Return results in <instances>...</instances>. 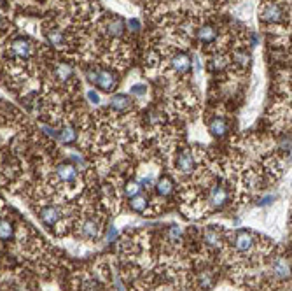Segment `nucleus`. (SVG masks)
Segmentation results:
<instances>
[{"label": "nucleus", "mask_w": 292, "mask_h": 291, "mask_svg": "<svg viewBox=\"0 0 292 291\" xmlns=\"http://www.w3.org/2000/svg\"><path fill=\"white\" fill-rule=\"evenodd\" d=\"M88 81L93 83L96 88H100L105 93H112L118 88L119 79L118 74L111 68H100V70H89L88 72Z\"/></svg>", "instance_id": "obj_1"}, {"label": "nucleus", "mask_w": 292, "mask_h": 291, "mask_svg": "<svg viewBox=\"0 0 292 291\" xmlns=\"http://www.w3.org/2000/svg\"><path fill=\"white\" fill-rule=\"evenodd\" d=\"M35 53V44L28 37H16L9 42V54L14 60H28Z\"/></svg>", "instance_id": "obj_2"}, {"label": "nucleus", "mask_w": 292, "mask_h": 291, "mask_svg": "<svg viewBox=\"0 0 292 291\" xmlns=\"http://www.w3.org/2000/svg\"><path fill=\"white\" fill-rule=\"evenodd\" d=\"M259 18L264 23H282L285 19V11L275 0H264L259 7Z\"/></svg>", "instance_id": "obj_3"}, {"label": "nucleus", "mask_w": 292, "mask_h": 291, "mask_svg": "<svg viewBox=\"0 0 292 291\" xmlns=\"http://www.w3.org/2000/svg\"><path fill=\"white\" fill-rule=\"evenodd\" d=\"M194 165H196V158H194V153H192L189 148L182 149V151L177 155L175 167H177V170L182 174V176H189V174L194 172Z\"/></svg>", "instance_id": "obj_4"}, {"label": "nucleus", "mask_w": 292, "mask_h": 291, "mask_svg": "<svg viewBox=\"0 0 292 291\" xmlns=\"http://www.w3.org/2000/svg\"><path fill=\"white\" fill-rule=\"evenodd\" d=\"M256 248V241H254V235L247 230H240L235 235V249L240 253H250Z\"/></svg>", "instance_id": "obj_5"}, {"label": "nucleus", "mask_w": 292, "mask_h": 291, "mask_svg": "<svg viewBox=\"0 0 292 291\" xmlns=\"http://www.w3.org/2000/svg\"><path fill=\"white\" fill-rule=\"evenodd\" d=\"M228 190L221 184H215L210 188V195H208V202L214 209H221L228 204Z\"/></svg>", "instance_id": "obj_6"}, {"label": "nucleus", "mask_w": 292, "mask_h": 291, "mask_svg": "<svg viewBox=\"0 0 292 291\" xmlns=\"http://www.w3.org/2000/svg\"><path fill=\"white\" fill-rule=\"evenodd\" d=\"M56 176L61 183L72 184V183H75V179H77V169H75L72 163H61V165L56 167Z\"/></svg>", "instance_id": "obj_7"}, {"label": "nucleus", "mask_w": 292, "mask_h": 291, "mask_svg": "<svg viewBox=\"0 0 292 291\" xmlns=\"http://www.w3.org/2000/svg\"><path fill=\"white\" fill-rule=\"evenodd\" d=\"M44 33H46V39L49 40L51 46L56 47V49H63L65 44H67L65 33L61 32L60 28H56V26H47V28L44 30Z\"/></svg>", "instance_id": "obj_8"}, {"label": "nucleus", "mask_w": 292, "mask_h": 291, "mask_svg": "<svg viewBox=\"0 0 292 291\" xmlns=\"http://www.w3.org/2000/svg\"><path fill=\"white\" fill-rule=\"evenodd\" d=\"M228 128H229L228 119L222 118V116H215V118H212L210 123H208V130H210V133L214 137H224Z\"/></svg>", "instance_id": "obj_9"}, {"label": "nucleus", "mask_w": 292, "mask_h": 291, "mask_svg": "<svg viewBox=\"0 0 292 291\" xmlns=\"http://www.w3.org/2000/svg\"><path fill=\"white\" fill-rule=\"evenodd\" d=\"M171 67H173V70L178 72V74H187L189 68H191V58H189V54L177 53L171 58Z\"/></svg>", "instance_id": "obj_10"}, {"label": "nucleus", "mask_w": 292, "mask_h": 291, "mask_svg": "<svg viewBox=\"0 0 292 291\" xmlns=\"http://www.w3.org/2000/svg\"><path fill=\"white\" fill-rule=\"evenodd\" d=\"M196 35H198V39H200L201 44H212L215 39H217L219 30L215 28V25H210V23H207V25H203L200 30H198Z\"/></svg>", "instance_id": "obj_11"}, {"label": "nucleus", "mask_w": 292, "mask_h": 291, "mask_svg": "<svg viewBox=\"0 0 292 291\" xmlns=\"http://www.w3.org/2000/svg\"><path fill=\"white\" fill-rule=\"evenodd\" d=\"M53 74L56 79L61 81V83H68V81L74 77V68H72L68 63H65V61H60V63L54 65Z\"/></svg>", "instance_id": "obj_12"}, {"label": "nucleus", "mask_w": 292, "mask_h": 291, "mask_svg": "<svg viewBox=\"0 0 292 291\" xmlns=\"http://www.w3.org/2000/svg\"><path fill=\"white\" fill-rule=\"evenodd\" d=\"M40 220H42V223L47 225V227H54V225L61 220V214L56 207H46L40 211Z\"/></svg>", "instance_id": "obj_13"}, {"label": "nucleus", "mask_w": 292, "mask_h": 291, "mask_svg": "<svg viewBox=\"0 0 292 291\" xmlns=\"http://www.w3.org/2000/svg\"><path fill=\"white\" fill-rule=\"evenodd\" d=\"M125 32H126V25H125V21H123V18L114 16L112 19H109V23H107V33L111 37H121Z\"/></svg>", "instance_id": "obj_14"}, {"label": "nucleus", "mask_w": 292, "mask_h": 291, "mask_svg": "<svg viewBox=\"0 0 292 291\" xmlns=\"http://www.w3.org/2000/svg\"><path fill=\"white\" fill-rule=\"evenodd\" d=\"M111 107L119 112H125L132 107V98H130L128 95H116L111 100Z\"/></svg>", "instance_id": "obj_15"}, {"label": "nucleus", "mask_w": 292, "mask_h": 291, "mask_svg": "<svg viewBox=\"0 0 292 291\" xmlns=\"http://www.w3.org/2000/svg\"><path fill=\"white\" fill-rule=\"evenodd\" d=\"M173 188H175L173 181H171L168 176H163L156 184V191L161 195V197H168V195H171L173 193Z\"/></svg>", "instance_id": "obj_16"}, {"label": "nucleus", "mask_w": 292, "mask_h": 291, "mask_svg": "<svg viewBox=\"0 0 292 291\" xmlns=\"http://www.w3.org/2000/svg\"><path fill=\"white\" fill-rule=\"evenodd\" d=\"M203 242L212 248H219L221 246V234L215 228H207L203 234Z\"/></svg>", "instance_id": "obj_17"}, {"label": "nucleus", "mask_w": 292, "mask_h": 291, "mask_svg": "<svg viewBox=\"0 0 292 291\" xmlns=\"http://www.w3.org/2000/svg\"><path fill=\"white\" fill-rule=\"evenodd\" d=\"M130 205H132V209L135 212H146L147 211V205H149V200H147L146 195H135V197H132V202H130Z\"/></svg>", "instance_id": "obj_18"}, {"label": "nucleus", "mask_w": 292, "mask_h": 291, "mask_svg": "<svg viewBox=\"0 0 292 291\" xmlns=\"http://www.w3.org/2000/svg\"><path fill=\"white\" fill-rule=\"evenodd\" d=\"M81 232H82V235L84 237H88V239H96L98 235H100V227L95 223V221H86L84 225H82V228H81Z\"/></svg>", "instance_id": "obj_19"}, {"label": "nucleus", "mask_w": 292, "mask_h": 291, "mask_svg": "<svg viewBox=\"0 0 292 291\" xmlns=\"http://www.w3.org/2000/svg\"><path fill=\"white\" fill-rule=\"evenodd\" d=\"M14 237V227L11 221L2 220L0 221V241H11Z\"/></svg>", "instance_id": "obj_20"}, {"label": "nucleus", "mask_w": 292, "mask_h": 291, "mask_svg": "<svg viewBox=\"0 0 292 291\" xmlns=\"http://www.w3.org/2000/svg\"><path fill=\"white\" fill-rule=\"evenodd\" d=\"M198 286L203 288V290H210L214 286V276H212L210 270H201L200 276H198Z\"/></svg>", "instance_id": "obj_21"}, {"label": "nucleus", "mask_w": 292, "mask_h": 291, "mask_svg": "<svg viewBox=\"0 0 292 291\" xmlns=\"http://www.w3.org/2000/svg\"><path fill=\"white\" fill-rule=\"evenodd\" d=\"M60 139H61V142H65V144H74L75 139H77V132H75L74 126H65L60 132Z\"/></svg>", "instance_id": "obj_22"}, {"label": "nucleus", "mask_w": 292, "mask_h": 291, "mask_svg": "<svg viewBox=\"0 0 292 291\" xmlns=\"http://www.w3.org/2000/svg\"><path fill=\"white\" fill-rule=\"evenodd\" d=\"M140 190H142V186H140L139 181H128L125 186V195L132 198V197H135V195H139Z\"/></svg>", "instance_id": "obj_23"}, {"label": "nucleus", "mask_w": 292, "mask_h": 291, "mask_svg": "<svg viewBox=\"0 0 292 291\" xmlns=\"http://www.w3.org/2000/svg\"><path fill=\"white\" fill-rule=\"evenodd\" d=\"M249 53L247 51H236L235 54H233V61H235L236 65H240V67H247L249 65Z\"/></svg>", "instance_id": "obj_24"}, {"label": "nucleus", "mask_w": 292, "mask_h": 291, "mask_svg": "<svg viewBox=\"0 0 292 291\" xmlns=\"http://www.w3.org/2000/svg\"><path fill=\"white\" fill-rule=\"evenodd\" d=\"M146 90H147V88L144 86V84H137V86H133L132 91L135 95H139V97H142V95H146Z\"/></svg>", "instance_id": "obj_25"}, {"label": "nucleus", "mask_w": 292, "mask_h": 291, "mask_svg": "<svg viewBox=\"0 0 292 291\" xmlns=\"http://www.w3.org/2000/svg\"><path fill=\"white\" fill-rule=\"evenodd\" d=\"M88 98L93 102V104H100V98H98V95H96L95 91H89V93H88Z\"/></svg>", "instance_id": "obj_26"}, {"label": "nucleus", "mask_w": 292, "mask_h": 291, "mask_svg": "<svg viewBox=\"0 0 292 291\" xmlns=\"http://www.w3.org/2000/svg\"><path fill=\"white\" fill-rule=\"evenodd\" d=\"M130 28L135 32V30H140V23L137 19H130Z\"/></svg>", "instance_id": "obj_27"}, {"label": "nucleus", "mask_w": 292, "mask_h": 291, "mask_svg": "<svg viewBox=\"0 0 292 291\" xmlns=\"http://www.w3.org/2000/svg\"><path fill=\"white\" fill-rule=\"evenodd\" d=\"M116 235H118V230H116V228H111V230H109V235H107V242H111Z\"/></svg>", "instance_id": "obj_28"}]
</instances>
